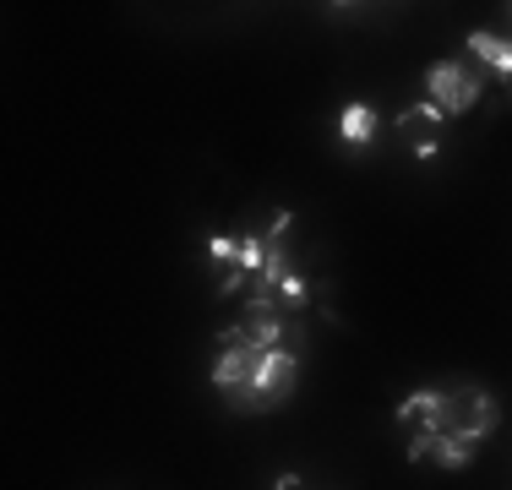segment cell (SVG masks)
<instances>
[{"instance_id": "cell-1", "label": "cell", "mask_w": 512, "mask_h": 490, "mask_svg": "<svg viewBox=\"0 0 512 490\" xmlns=\"http://www.w3.org/2000/svg\"><path fill=\"white\" fill-rule=\"evenodd\" d=\"M398 420L409 431H447V436H463L480 447L496 431L502 409H496V398L485 387H453V392H409L398 403Z\"/></svg>"}, {"instance_id": "cell-2", "label": "cell", "mask_w": 512, "mask_h": 490, "mask_svg": "<svg viewBox=\"0 0 512 490\" xmlns=\"http://www.w3.org/2000/svg\"><path fill=\"white\" fill-rule=\"evenodd\" d=\"M425 104L442 120L469 115V109L480 104V82H474V71L458 66V60H436V66L425 71Z\"/></svg>"}, {"instance_id": "cell-3", "label": "cell", "mask_w": 512, "mask_h": 490, "mask_svg": "<svg viewBox=\"0 0 512 490\" xmlns=\"http://www.w3.org/2000/svg\"><path fill=\"white\" fill-rule=\"evenodd\" d=\"M278 338H284V305L262 294H246V316L218 333V343H251V349H278Z\"/></svg>"}, {"instance_id": "cell-4", "label": "cell", "mask_w": 512, "mask_h": 490, "mask_svg": "<svg viewBox=\"0 0 512 490\" xmlns=\"http://www.w3.org/2000/svg\"><path fill=\"white\" fill-rule=\"evenodd\" d=\"M262 354L267 349H251V343H218V365H213V387L229 392V398L246 409L251 387H256V371H262Z\"/></svg>"}, {"instance_id": "cell-5", "label": "cell", "mask_w": 512, "mask_h": 490, "mask_svg": "<svg viewBox=\"0 0 512 490\" xmlns=\"http://www.w3.org/2000/svg\"><path fill=\"white\" fill-rule=\"evenodd\" d=\"M295 376H300L295 354H289V349H267L262 354V371H256V387H251V398H246V409H273V403L295 387Z\"/></svg>"}, {"instance_id": "cell-6", "label": "cell", "mask_w": 512, "mask_h": 490, "mask_svg": "<svg viewBox=\"0 0 512 490\" xmlns=\"http://www.w3.org/2000/svg\"><path fill=\"white\" fill-rule=\"evenodd\" d=\"M442 463V469H469L474 463V441L447 436V431H414L409 436V463Z\"/></svg>"}, {"instance_id": "cell-7", "label": "cell", "mask_w": 512, "mask_h": 490, "mask_svg": "<svg viewBox=\"0 0 512 490\" xmlns=\"http://www.w3.org/2000/svg\"><path fill=\"white\" fill-rule=\"evenodd\" d=\"M398 137H404L420 158H431L436 147H442V115H436V109L420 98L414 109H404V115H398Z\"/></svg>"}, {"instance_id": "cell-8", "label": "cell", "mask_w": 512, "mask_h": 490, "mask_svg": "<svg viewBox=\"0 0 512 490\" xmlns=\"http://www.w3.org/2000/svg\"><path fill=\"white\" fill-rule=\"evenodd\" d=\"M463 49H469V55H480L485 66L496 71V77L512 82V44H507V39H491V33H469V39H463Z\"/></svg>"}, {"instance_id": "cell-9", "label": "cell", "mask_w": 512, "mask_h": 490, "mask_svg": "<svg viewBox=\"0 0 512 490\" xmlns=\"http://www.w3.org/2000/svg\"><path fill=\"white\" fill-rule=\"evenodd\" d=\"M371 137H376V115H371V104H344V115H338V142L365 147Z\"/></svg>"}, {"instance_id": "cell-10", "label": "cell", "mask_w": 512, "mask_h": 490, "mask_svg": "<svg viewBox=\"0 0 512 490\" xmlns=\"http://www.w3.org/2000/svg\"><path fill=\"white\" fill-rule=\"evenodd\" d=\"M278 490H306V485H300L295 474H284V480H278Z\"/></svg>"}]
</instances>
